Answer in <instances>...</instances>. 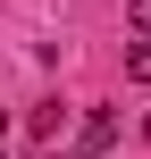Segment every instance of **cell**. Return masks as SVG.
I'll list each match as a JSON object with an SVG mask.
<instances>
[{"label":"cell","mask_w":151,"mask_h":159,"mask_svg":"<svg viewBox=\"0 0 151 159\" xmlns=\"http://www.w3.org/2000/svg\"><path fill=\"white\" fill-rule=\"evenodd\" d=\"M143 134H151V117H143Z\"/></svg>","instance_id":"8992f818"},{"label":"cell","mask_w":151,"mask_h":159,"mask_svg":"<svg viewBox=\"0 0 151 159\" xmlns=\"http://www.w3.org/2000/svg\"><path fill=\"white\" fill-rule=\"evenodd\" d=\"M34 159H76V151H34Z\"/></svg>","instance_id":"277c9868"},{"label":"cell","mask_w":151,"mask_h":159,"mask_svg":"<svg viewBox=\"0 0 151 159\" xmlns=\"http://www.w3.org/2000/svg\"><path fill=\"white\" fill-rule=\"evenodd\" d=\"M0 143H8V126H0Z\"/></svg>","instance_id":"5b68a950"},{"label":"cell","mask_w":151,"mask_h":159,"mask_svg":"<svg viewBox=\"0 0 151 159\" xmlns=\"http://www.w3.org/2000/svg\"><path fill=\"white\" fill-rule=\"evenodd\" d=\"M126 25H134V34H151V0H126Z\"/></svg>","instance_id":"3957f363"},{"label":"cell","mask_w":151,"mask_h":159,"mask_svg":"<svg viewBox=\"0 0 151 159\" xmlns=\"http://www.w3.org/2000/svg\"><path fill=\"white\" fill-rule=\"evenodd\" d=\"M109 143H118V117H109V109H92V117H84V134H76V159H101Z\"/></svg>","instance_id":"6da1fadb"},{"label":"cell","mask_w":151,"mask_h":159,"mask_svg":"<svg viewBox=\"0 0 151 159\" xmlns=\"http://www.w3.org/2000/svg\"><path fill=\"white\" fill-rule=\"evenodd\" d=\"M126 75H134V84H151V42H134V50H126Z\"/></svg>","instance_id":"7a4b0ae2"}]
</instances>
